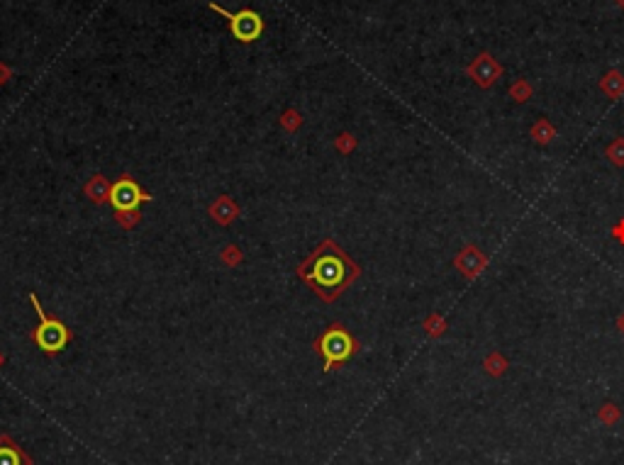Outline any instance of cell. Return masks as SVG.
Returning a JSON list of instances; mask_svg holds the SVG:
<instances>
[{
  "label": "cell",
  "instance_id": "cell-14",
  "mask_svg": "<svg viewBox=\"0 0 624 465\" xmlns=\"http://www.w3.org/2000/svg\"><path fill=\"white\" fill-rule=\"evenodd\" d=\"M532 93H534V88H532V83H527V78H517L515 83L510 85V98L515 103L529 100V98H532Z\"/></svg>",
  "mask_w": 624,
  "mask_h": 465
},
{
  "label": "cell",
  "instance_id": "cell-10",
  "mask_svg": "<svg viewBox=\"0 0 624 465\" xmlns=\"http://www.w3.org/2000/svg\"><path fill=\"white\" fill-rule=\"evenodd\" d=\"M529 137H532L536 144H551L553 139L558 137V132H556V127H553L549 120L541 117V120H536L534 125H532V130H529Z\"/></svg>",
  "mask_w": 624,
  "mask_h": 465
},
{
  "label": "cell",
  "instance_id": "cell-5",
  "mask_svg": "<svg viewBox=\"0 0 624 465\" xmlns=\"http://www.w3.org/2000/svg\"><path fill=\"white\" fill-rule=\"evenodd\" d=\"M142 202H151V195L130 176H120L110 183V205L115 212H139Z\"/></svg>",
  "mask_w": 624,
  "mask_h": 465
},
{
  "label": "cell",
  "instance_id": "cell-12",
  "mask_svg": "<svg viewBox=\"0 0 624 465\" xmlns=\"http://www.w3.org/2000/svg\"><path fill=\"white\" fill-rule=\"evenodd\" d=\"M210 212H213V217L218 219L220 224H230L232 219L237 217V207H235V202L230 200V197H220L218 202H215L213 207H210Z\"/></svg>",
  "mask_w": 624,
  "mask_h": 465
},
{
  "label": "cell",
  "instance_id": "cell-15",
  "mask_svg": "<svg viewBox=\"0 0 624 465\" xmlns=\"http://www.w3.org/2000/svg\"><path fill=\"white\" fill-rule=\"evenodd\" d=\"M605 154H608V159L612 161L615 166H624V137H617L615 142H610V147L605 149Z\"/></svg>",
  "mask_w": 624,
  "mask_h": 465
},
{
  "label": "cell",
  "instance_id": "cell-22",
  "mask_svg": "<svg viewBox=\"0 0 624 465\" xmlns=\"http://www.w3.org/2000/svg\"><path fill=\"white\" fill-rule=\"evenodd\" d=\"M3 363H5V356H3V353H0V365H3Z\"/></svg>",
  "mask_w": 624,
  "mask_h": 465
},
{
  "label": "cell",
  "instance_id": "cell-9",
  "mask_svg": "<svg viewBox=\"0 0 624 465\" xmlns=\"http://www.w3.org/2000/svg\"><path fill=\"white\" fill-rule=\"evenodd\" d=\"M600 90L608 98H612V100H620L624 95V73L617 71V68L608 71L603 75V80H600Z\"/></svg>",
  "mask_w": 624,
  "mask_h": 465
},
{
  "label": "cell",
  "instance_id": "cell-16",
  "mask_svg": "<svg viewBox=\"0 0 624 465\" xmlns=\"http://www.w3.org/2000/svg\"><path fill=\"white\" fill-rule=\"evenodd\" d=\"M424 329H427V334L429 336H441L446 331V319L441 317V315H431L427 322H424Z\"/></svg>",
  "mask_w": 624,
  "mask_h": 465
},
{
  "label": "cell",
  "instance_id": "cell-8",
  "mask_svg": "<svg viewBox=\"0 0 624 465\" xmlns=\"http://www.w3.org/2000/svg\"><path fill=\"white\" fill-rule=\"evenodd\" d=\"M0 465H32V456L8 434H0Z\"/></svg>",
  "mask_w": 624,
  "mask_h": 465
},
{
  "label": "cell",
  "instance_id": "cell-18",
  "mask_svg": "<svg viewBox=\"0 0 624 465\" xmlns=\"http://www.w3.org/2000/svg\"><path fill=\"white\" fill-rule=\"evenodd\" d=\"M354 144H357V142H354V137H352V135H342L339 139H337V149L344 151V154H347V151H352V149H354Z\"/></svg>",
  "mask_w": 624,
  "mask_h": 465
},
{
  "label": "cell",
  "instance_id": "cell-17",
  "mask_svg": "<svg viewBox=\"0 0 624 465\" xmlns=\"http://www.w3.org/2000/svg\"><path fill=\"white\" fill-rule=\"evenodd\" d=\"M617 419H620V409H617L615 404L600 407V422H605L608 427H612V424H617Z\"/></svg>",
  "mask_w": 624,
  "mask_h": 465
},
{
  "label": "cell",
  "instance_id": "cell-21",
  "mask_svg": "<svg viewBox=\"0 0 624 465\" xmlns=\"http://www.w3.org/2000/svg\"><path fill=\"white\" fill-rule=\"evenodd\" d=\"M615 3H617V8L624 10V0H615Z\"/></svg>",
  "mask_w": 624,
  "mask_h": 465
},
{
  "label": "cell",
  "instance_id": "cell-11",
  "mask_svg": "<svg viewBox=\"0 0 624 465\" xmlns=\"http://www.w3.org/2000/svg\"><path fill=\"white\" fill-rule=\"evenodd\" d=\"M83 190H86V195H88L93 202H98V205L105 202V200H110V183L103 176H96L93 180H88Z\"/></svg>",
  "mask_w": 624,
  "mask_h": 465
},
{
  "label": "cell",
  "instance_id": "cell-20",
  "mask_svg": "<svg viewBox=\"0 0 624 465\" xmlns=\"http://www.w3.org/2000/svg\"><path fill=\"white\" fill-rule=\"evenodd\" d=\"M617 329H620V331H622V334H624V312H622V315H620V319H617Z\"/></svg>",
  "mask_w": 624,
  "mask_h": 465
},
{
  "label": "cell",
  "instance_id": "cell-7",
  "mask_svg": "<svg viewBox=\"0 0 624 465\" xmlns=\"http://www.w3.org/2000/svg\"><path fill=\"white\" fill-rule=\"evenodd\" d=\"M454 266L464 273L469 281H474V278L481 276L483 271H486L488 266V256L481 251L478 246H474V244H469V246H464L456 256V261H454Z\"/></svg>",
  "mask_w": 624,
  "mask_h": 465
},
{
  "label": "cell",
  "instance_id": "cell-1",
  "mask_svg": "<svg viewBox=\"0 0 624 465\" xmlns=\"http://www.w3.org/2000/svg\"><path fill=\"white\" fill-rule=\"evenodd\" d=\"M361 276V268L334 239H324L297 266V278L322 302H334Z\"/></svg>",
  "mask_w": 624,
  "mask_h": 465
},
{
  "label": "cell",
  "instance_id": "cell-13",
  "mask_svg": "<svg viewBox=\"0 0 624 465\" xmlns=\"http://www.w3.org/2000/svg\"><path fill=\"white\" fill-rule=\"evenodd\" d=\"M483 368H486V373H491L493 377H500L507 370V360L500 351H493L491 356L483 360Z\"/></svg>",
  "mask_w": 624,
  "mask_h": 465
},
{
  "label": "cell",
  "instance_id": "cell-3",
  "mask_svg": "<svg viewBox=\"0 0 624 465\" xmlns=\"http://www.w3.org/2000/svg\"><path fill=\"white\" fill-rule=\"evenodd\" d=\"M30 302H32L34 312H37V317H39L37 329L32 331V341H34V344H37V348L44 353V356H49V358L59 356L63 348L71 344L73 331L68 329L66 324L61 322V319H56V317L46 315V312L42 310V305H39L37 295H34V293H30Z\"/></svg>",
  "mask_w": 624,
  "mask_h": 465
},
{
  "label": "cell",
  "instance_id": "cell-2",
  "mask_svg": "<svg viewBox=\"0 0 624 465\" xmlns=\"http://www.w3.org/2000/svg\"><path fill=\"white\" fill-rule=\"evenodd\" d=\"M314 351L322 358L324 373H332L337 365L347 363V360L359 351V341L354 339L352 331L344 327V324H329V327L314 339Z\"/></svg>",
  "mask_w": 624,
  "mask_h": 465
},
{
  "label": "cell",
  "instance_id": "cell-6",
  "mask_svg": "<svg viewBox=\"0 0 624 465\" xmlns=\"http://www.w3.org/2000/svg\"><path fill=\"white\" fill-rule=\"evenodd\" d=\"M466 73H469L471 78L476 80V85H481V88H493V85L503 78V66H500L493 54L483 51V54H478L476 59L466 66Z\"/></svg>",
  "mask_w": 624,
  "mask_h": 465
},
{
  "label": "cell",
  "instance_id": "cell-19",
  "mask_svg": "<svg viewBox=\"0 0 624 465\" xmlns=\"http://www.w3.org/2000/svg\"><path fill=\"white\" fill-rule=\"evenodd\" d=\"M612 236H615L617 241H622V244H624V219L615 226V229H612Z\"/></svg>",
  "mask_w": 624,
  "mask_h": 465
},
{
  "label": "cell",
  "instance_id": "cell-4",
  "mask_svg": "<svg viewBox=\"0 0 624 465\" xmlns=\"http://www.w3.org/2000/svg\"><path fill=\"white\" fill-rule=\"evenodd\" d=\"M210 10H215V13H220L225 17L227 25H230L232 37H235L237 42L252 44L264 34V17L256 13V10L244 8V10H239V13H230V10H225L223 5H218V3H210Z\"/></svg>",
  "mask_w": 624,
  "mask_h": 465
}]
</instances>
